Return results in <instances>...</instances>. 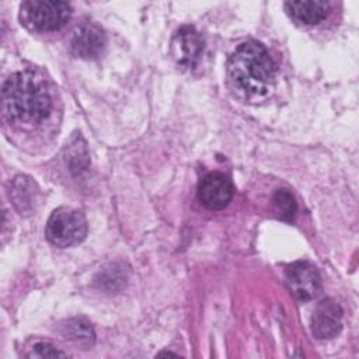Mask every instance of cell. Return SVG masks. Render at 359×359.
<instances>
[{
  "instance_id": "cell-2",
  "label": "cell",
  "mask_w": 359,
  "mask_h": 359,
  "mask_svg": "<svg viewBox=\"0 0 359 359\" xmlns=\"http://www.w3.org/2000/svg\"><path fill=\"white\" fill-rule=\"evenodd\" d=\"M52 98L42 77L31 70L13 73L1 88V109L14 123L34 125L50 112Z\"/></svg>"
},
{
  "instance_id": "cell-9",
  "label": "cell",
  "mask_w": 359,
  "mask_h": 359,
  "mask_svg": "<svg viewBox=\"0 0 359 359\" xmlns=\"http://www.w3.org/2000/svg\"><path fill=\"white\" fill-rule=\"evenodd\" d=\"M342 328V309L332 299L321 300L311 317V331L318 339L334 338Z\"/></svg>"
},
{
  "instance_id": "cell-5",
  "label": "cell",
  "mask_w": 359,
  "mask_h": 359,
  "mask_svg": "<svg viewBox=\"0 0 359 359\" xmlns=\"http://www.w3.org/2000/svg\"><path fill=\"white\" fill-rule=\"evenodd\" d=\"M285 279L287 287L299 300H310L321 289V278L317 269L306 261H299L287 266Z\"/></svg>"
},
{
  "instance_id": "cell-13",
  "label": "cell",
  "mask_w": 359,
  "mask_h": 359,
  "mask_svg": "<svg viewBox=\"0 0 359 359\" xmlns=\"http://www.w3.org/2000/svg\"><path fill=\"white\" fill-rule=\"evenodd\" d=\"M66 353L56 349L53 345L48 342H38L32 346L31 352L28 353L29 358H56V356H65Z\"/></svg>"
},
{
  "instance_id": "cell-6",
  "label": "cell",
  "mask_w": 359,
  "mask_h": 359,
  "mask_svg": "<svg viewBox=\"0 0 359 359\" xmlns=\"http://www.w3.org/2000/svg\"><path fill=\"white\" fill-rule=\"evenodd\" d=\"M233 184L222 172H209L198 184V198L208 209H224L233 199Z\"/></svg>"
},
{
  "instance_id": "cell-11",
  "label": "cell",
  "mask_w": 359,
  "mask_h": 359,
  "mask_svg": "<svg viewBox=\"0 0 359 359\" xmlns=\"http://www.w3.org/2000/svg\"><path fill=\"white\" fill-rule=\"evenodd\" d=\"M272 208L279 219L290 222L296 215L297 203L294 196L287 189H278L272 198Z\"/></svg>"
},
{
  "instance_id": "cell-12",
  "label": "cell",
  "mask_w": 359,
  "mask_h": 359,
  "mask_svg": "<svg viewBox=\"0 0 359 359\" xmlns=\"http://www.w3.org/2000/svg\"><path fill=\"white\" fill-rule=\"evenodd\" d=\"M65 335L66 338L79 342V344H86L91 345L94 342V332L93 328L90 327L88 323L84 320H69L65 325Z\"/></svg>"
},
{
  "instance_id": "cell-4",
  "label": "cell",
  "mask_w": 359,
  "mask_h": 359,
  "mask_svg": "<svg viewBox=\"0 0 359 359\" xmlns=\"http://www.w3.org/2000/svg\"><path fill=\"white\" fill-rule=\"evenodd\" d=\"M21 15L25 24L36 31H57L69 21L72 7L59 0H28L21 4Z\"/></svg>"
},
{
  "instance_id": "cell-3",
  "label": "cell",
  "mask_w": 359,
  "mask_h": 359,
  "mask_svg": "<svg viewBox=\"0 0 359 359\" xmlns=\"http://www.w3.org/2000/svg\"><path fill=\"white\" fill-rule=\"evenodd\" d=\"M87 234V219L73 208H57L48 219L45 236L56 247L65 248L81 243Z\"/></svg>"
},
{
  "instance_id": "cell-7",
  "label": "cell",
  "mask_w": 359,
  "mask_h": 359,
  "mask_svg": "<svg viewBox=\"0 0 359 359\" xmlns=\"http://www.w3.org/2000/svg\"><path fill=\"white\" fill-rule=\"evenodd\" d=\"M105 35L100 27L83 22L73 31L69 42L70 52L81 59H95L105 48Z\"/></svg>"
},
{
  "instance_id": "cell-1",
  "label": "cell",
  "mask_w": 359,
  "mask_h": 359,
  "mask_svg": "<svg viewBox=\"0 0 359 359\" xmlns=\"http://www.w3.org/2000/svg\"><path fill=\"white\" fill-rule=\"evenodd\" d=\"M227 79L237 95L258 102L273 91L276 66L262 43L247 41L240 43L230 55Z\"/></svg>"
},
{
  "instance_id": "cell-8",
  "label": "cell",
  "mask_w": 359,
  "mask_h": 359,
  "mask_svg": "<svg viewBox=\"0 0 359 359\" xmlns=\"http://www.w3.org/2000/svg\"><path fill=\"white\" fill-rule=\"evenodd\" d=\"M205 48L203 38L194 27H181L172 38V55L178 65L192 69L199 62Z\"/></svg>"
},
{
  "instance_id": "cell-10",
  "label": "cell",
  "mask_w": 359,
  "mask_h": 359,
  "mask_svg": "<svg viewBox=\"0 0 359 359\" xmlns=\"http://www.w3.org/2000/svg\"><path fill=\"white\" fill-rule=\"evenodd\" d=\"M285 10L297 22L306 25H316L327 18L330 4L321 0H297L286 1Z\"/></svg>"
}]
</instances>
